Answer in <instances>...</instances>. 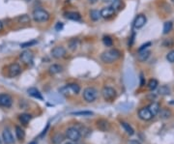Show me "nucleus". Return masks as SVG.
<instances>
[{
  "instance_id": "obj_11",
  "label": "nucleus",
  "mask_w": 174,
  "mask_h": 144,
  "mask_svg": "<svg viewBox=\"0 0 174 144\" xmlns=\"http://www.w3.org/2000/svg\"><path fill=\"white\" fill-rule=\"evenodd\" d=\"M101 14V17H104V18H111L112 17H114L115 15V10L111 7V6H108V7H105L103 8L102 10L100 11Z\"/></svg>"
},
{
  "instance_id": "obj_5",
  "label": "nucleus",
  "mask_w": 174,
  "mask_h": 144,
  "mask_svg": "<svg viewBox=\"0 0 174 144\" xmlns=\"http://www.w3.org/2000/svg\"><path fill=\"white\" fill-rule=\"evenodd\" d=\"M66 137H68V139H70L71 141H74V142H77L80 139L81 137V133L80 132L75 128V127H71V128H68L67 131H66Z\"/></svg>"
},
{
  "instance_id": "obj_28",
  "label": "nucleus",
  "mask_w": 174,
  "mask_h": 144,
  "mask_svg": "<svg viewBox=\"0 0 174 144\" xmlns=\"http://www.w3.org/2000/svg\"><path fill=\"white\" fill-rule=\"evenodd\" d=\"M159 113H160V115H161V117H162V118H163V119H166V118L170 117V115H171L170 110H168V109H167V108L160 109Z\"/></svg>"
},
{
  "instance_id": "obj_23",
  "label": "nucleus",
  "mask_w": 174,
  "mask_h": 144,
  "mask_svg": "<svg viewBox=\"0 0 174 144\" xmlns=\"http://www.w3.org/2000/svg\"><path fill=\"white\" fill-rule=\"evenodd\" d=\"M121 126L123 127V129L125 130V132L128 133V134H130V136H133V134L134 133V129L130 126L129 124L128 123H125V122H122L121 123Z\"/></svg>"
},
{
  "instance_id": "obj_22",
  "label": "nucleus",
  "mask_w": 174,
  "mask_h": 144,
  "mask_svg": "<svg viewBox=\"0 0 174 144\" xmlns=\"http://www.w3.org/2000/svg\"><path fill=\"white\" fill-rule=\"evenodd\" d=\"M79 46V41L78 39H72L69 41V49L71 50H76Z\"/></svg>"
},
{
  "instance_id": "obj_3",
  "label": "nucleus",
  "mask_w": 174,
  "mask_h": 144,
  "mask_svg": "<svg viewBox=\"0 0 174 144\" xmlns=\"http://www.w3.org/2000/svg\"><path fill=\"white\" fill-rule=\"evenodd\" d=\"M80 91V87L79 85L76 84V83H71L68 84L66 86H64V87L60 88L59 92L63 95H70V94H78Z\"/></svg>"
},
{
  "instance_id": "obj_26",
  "label": "nucleus",
  "mask_w": 174,
  "mask_h": 144,
  "mask_svg": "<svg viewBox=\"0 0 174 144\" xmlns=\"http://www.w3.org/2000/svg\"><path fill=\"white\" fill-rule=\"evenodd\" d=\"M173 24L171 22H167L163 24V34H168L172 30Z\"/></svg>"
},
{
  "instance_id": "obj_14",
  "label": "nucleus",
  "mask_w": 174,
  "mask_h": 144,
  "mask_svg": "<svg viewBox=\"0 0 174 144\" xmlns=\"http://www.w3.org/2000/svg\"><path fill=\"white\" fill-rule=\"evenodd\" d=\"M2 137H3V141L5 144H13L14 143V137L13 134L10 132L9 129H5L2 132Z\"/></svg>"
},
{
  "instance_id": "obj_33",
  "label": "nucleus",
  "mask_w": 174,
  "mask_h": 144,
  "mask_svg": "<svg viewBox=\"0 0 174 144\" xmlns=\"http://www.w3.org/2000/svg\"><path fill=\"white\" fill-rule=\"evenodd\" d=\"M158 86V81L156 79H151L148 83V88L150 90H155Z\"/></svg>"
},
{
  "instance_id": "obj_19",
  "label": "nucleus",
  "mask_w": 174,
  "mask_h": 144,
  "mask_svg": "<svg viewBox=\"0 0 174 144\" xmlns=\"http://www.w3.org/2000/svg\"><path fill=\"white\" fill-rule=\"evenodd\" d=\"M49 72L50 74H56L62 72V67L58 64H53L49 68Z\"/></svg>"
},
{
  "instance_id": "obj_8",
  "label": "nucleus",
  "mask_w": 174,
  "mask_h": 144,
  "mask_svg": "<svg viewBox=\"0 0 174 144\" xmlns=\"http://www.w3.org/2000/svg\"><path fill=\"white\" fill-rule=\"evenodd\" d=\"M21 73V68L17 63H13L8 67V75L10 78H15Z\"/></svg>"
},
{
  "instance_id": "obj_21",
  "label": "nucleus",
  "mask_w": 174,
  "mask_h": 144,
  "mask_svg": "<svg viewBox=\"0 0 174 144\" xmlns=\"http://www.w3.org/2000/svg\"><path fill=\"white\" fill-rule=\"evenodd\" d=\"M31 115L30 114H27V113H23V114H21L20 115V117H19V119H20V121L22 123V124H24V125H26L27 123H29V121L31 120Z\"/></svg>"
},
{
  "instance_id": "obj_37",
  "label": "nucleus",
  "mask_w": 174,
  "mask_h": 144,
  "mask_svg": "<svg viewBox=\"0 0 174 144\" xmlns=\"http://www.w3.org/2000/svg\"><path fill=\"white\" fill-rule=\"evenodd\" d=\"M63 29V23L62 22H57V24L55 25V30L56 31H60Z\"/></svg>"
},
{
  "instance_id": "obj_2",
  "label": "nucleus",
  "mask_w": 174,
  "mask_h": 144,
  "mask_svg": "<svg viewBox=\"0 0 174 144\" xmlns=\"http://www.w3.org/2000/svg\"><path fill=\"white\" fill-rule=\"evenodd\" d=\"M33 20L37 22H45L49 21V14L44 10V9H35L32 13Z\"/></svg>"
},
{
  "instance_id": "obj_30",
  "label": "nucleus",
  "mask_w": 174,
  "mask_h": 144,
  "mask_svg": "<svg viewBox=\"0 0 174 144\" xmlns=\"http://www.w3.org/2000/svg\"><path fill=\"white\" fill-rule=\"evenodd\" d=\"M159 94H161V95H169L170 94V89L167 87V86L163 85L159 89Z\"/></svg>"
},
{
  "instance_id": "obj_16",
  "label": "nucleus",
  "mask_w": 174,
  "mask_h": 144,
  "mask_svg": "<svg viewBox=\"0 0 174 144\" xmlns=\"http://www.w3.org/2000/svg\"><path fill=\"white\" fill-rule=\"evenodd\" d=\"M27 92H28V94L30 96H32L33 98L39 99V100H43V96H42V94L40 93V91L37 88L31 87V88H29L28 90H27Z\"/></svg>"
},
{
  "instance_id": "obj_32",
  "label": "nucleus",
  "mask_w": 174,
  "mask_h": 144,
  "mask_svg": "<svg viewBox=\"0 0 174 144\" xmlns=\"http://www.w3.org/2000/svg\"><path fill=\"white\" fill-rule=\"evenodd\" d=\"M19 22H21V23H27V22H30V17L27 16V15H22L21 17H19Z\"/></svg>"
},
{
  "instance_id": "obj_45",
  "label": "nucleus",
  "mask_w": 174,
  "mask_h": 144,
  "mask_svg": "<svg viewBox=\"0 0 174 144\" xmlns=\"http://www.w3.org/2000/svg\"><path fill=\"white\" fill-rule=\"evenodd\" d=\"M0 144H2V141H1V139H0Z\"/></svg>"
},
{
  "instance_id": "obj_4",
  "label": "nucleus",
  "mask_w": 174,
  "mask_h": 144,
  "mask_svg": "<svg viewBox=\"0 0 174 144\" xmlns=\"http://www.w3.org/2000/svg\"><path fill=\"white\" fill-rule=\"evenodd\" d=\"M98 96V92L93 87H87L83 91V98L87 103H93Z\"/></svg>"
},
{
  "instance_id": "obj_40",
  "label": "nucleus",
  "mask_w": 174,
  "mask_h": 144,
  "mask_svg": "<svg viewBox=\"0 0 174 144\" xmlns=\"http://www.w3.org/2000/svg\"><path fill=\"white\" fill-rule=\"evenodd\" d=\"M140 84H141V86L144 85V78H143V75H142V74H141V83H140Z\"/></svg>"
},
{
  "instance_id": "obj_39",
  "label": "nucleus",
  "mask_w": 174,
  "mask_h": 144,
  "mask_svg": "<svg viewBox=\"0 0 174 144\" xmlns=\"http://www.w3.org/2000/svg\"><path fill=\"white\" fill-rule=\"evenodd\" d=\"M129 144H141L139 141H137V140H134V139H133V140H131L130 142H129Z\"/></svg>"
},
{
  "instance_id": "obj_42",
  "label": "nucleus",
  "mask_w": 174,
  "mask_h": 144,
  "mask_svg": "<svg viewBox=\"0 0 174 144\" xmlns=\"http://www.w3.org/2000/svg\"><path fill=\"white\" fill-rule=\"evenodd\" d=\"M3 29V23H2V22H0V31H1Z\"/></svg>"
},
{
  "instance_id": "obj_9",
  "label": "nucleus",
  "mask_w": 174,
  "mask_h": 144,
  "mask_svg": "<svg viewBox=\"0 0 174 144\" xmlns=\"http://www.w3.org/2000/svg\"><path fill=\"white\" fill-rule=\"evenodd\" d=\"M20 58L21 60L26 64V65H29V64H32L33 62V58H34V55L32 53V51L30 50H24L21 53L20 55Z\"/></svg>"
},
{
  "instance_id": "obj_47",
  "label": "nucleus",
  "mask_w": 174,
  "mask_h": 144,
  "mask_svg": "<svg viewBox=\"0 0 174 144\" xmlns=\"http://www.w3.org/2000/svg\"><path fill=\"white\" fill-rule=\"evenodd\" d=\"M172 1H173V2H174V0H172Z\"/></svg>"
},
{
  "instance_id": "obj_24",
  "label": "nucleus",
  "mask_w": 174,
  "mask_h": 144,
  "mask_svg": "<svg viewBox=\"0 0 174 144\" xmlns=\"http://www.w3.org/2000/svg\"><path fill=\"white\" fill-rule=\"evenodd\" d=\"M16 137H17V139H19V140H23V138L25 137L24 131L19 126L16 127Z\"/></svg>"
},
{
  "instance_id": "obj_46",
  "label": "nucleus",
  "mask_w": 174,
  "mask_h": 144,
  "mask_svg": "<svg viewBox=\"0 0 174 144\" xmlns=\"http://www.w3.org/2000/svg\"><path fill=\"white\" fill-rule=\"evenodd\" d=\"M26 1H31V0H26Z\"/></svg>"
},
{
  "instance_id": "obj_36",
  "label": "nucleus",
  "mask_w": 174,
  "mask_h": 144,
  "mask_svg": "<svg viewBox=\"0 0 174 144\" xmlns=\"http://www.w3.org/2000/svg\"><path fill=\"white\" fill-rule=\"evenodd\" d=\"M151 46V43L150 42H148V43H146V44H144V45H142L139 49V51H141V50H145L146 49H147L148 46Z\"/></svg>"
},
{
  "instance_id": "obj_35",
  "label": "nucleus",
  "mask_w": 174,
  "mask_h": 144,
  "mask_svg": "<svg viewBox=\"0 0 174 144\" xmlns=\"http://www.w3.org/2000/svg\"><path fill=\"white\" fill-rule=\"evenodd\" d=\"M167 59L170 63H174V50H171L167 53Z\"/></svg>"
},
{
  "instance_id": "obj_18",
  "label": "nucleus",
  "mask_w": 174,
  "mask_h": 144,
  "mask_svg": "<svg viewBox=\"0 0 174 144\" xmlns=\"http://www.w3.org/2000/svg\"><path fill=\"white\" fill-rule=\"evenodd\" d=\"M139 56H137V58H139V60L140 62H145L146 60H147L149 58L150 56V51L145 50H141V51H139Z\"/></svg>"
},
{
  "instance_id": "obj_25",
  "label": "nucleus",
  "mask_w": 174,
  "mask_h": 144,
  "mask_svg": "<svg viewBox=\"0 0 174 144\" xmlns=\"http://www.w3.org/2000/svg\"><path fill=\"white\" fill-rule=\"evenodd\" d=\"M90 17H91V20L94 21V22H97L100 20V17H101V14L98 10H91L90 11Z\"/></svg>"
},
{
  "instance_id": "obj_27",
  "label": "nucleus",
  "mask_w": 174,
  "mask_h": 144,
  "mask_svg": "<svg viewBox=\"0 0 174 144\" xmlns=\"http://www.w3.org/2000/svg\"><path fill=\"white\" fill-rule=\"evenodd\" d=\"M63 140H64V137L61 133H56L55 136H53L52 137V142L54 144H60Z\"/></svg>"
},
{
  "instance_id": "obj_44",
  "label": "nucleus",
  "mask_w": 174,
  "mask_h": 144,
  "mask_svg": "<svg viewBox=\"0 0 174 144\" xmlns=\"http://www.w3.org/2000/svg\"><path fill=\"white\" fill-rule=\"evenodd\" d=\"M65 144H74V143H72V142H67V143H65Z\"/></svg>"
},
{
  "instance_id": "obj_6",
  "label": "nucleus",
  "mask_w": 174,
  "mask_h": 144,
  "mask_svg": "<svg viewBox=\"0 0 174 144\" xmlns=\"http://www.w3.org/2000/svg\"><path fill=\"white\" fill-rule=\"evenodd\" d=\"M102 95L106 101H112L116 98V90L109 86H106L102 90Z\"/></svg>"
},
{
  "instance_id": "obj_7",
  "label": "nucleus",
  "mask_w": 174,
  "mask_h": 144,
  "mask_svg": "<svg viewBox=\"0 0 174 144\" xmlns=\"http://www.w3.org/2000/svg\"><path fill=\"white\" fill-rule=\"evenodd\" d=\"M51 55H52L53 58H55V59L63 58V57L66 56V50L61 46H54L51 50Z\"/></svg>"
},
{
  "instance_id": "obj_31",
  "label": "nucleus",
  "mask_w": 174,
  "mask_h": 144,
  "mask_svg": "<svg viewBox=\"0 0 174 144\" xmlns=\"http://www.w3.org/2000/svg\"><path fill=\"white\" fill-rule=\"evenodd\" d=\"M36 44H37V41H36V40H32V41H30V42L22 43V44L21 45V49H26V47H30V46H34V45H36Z\"/></svg>"
},
{
  "instance_id": "obj_13",
  "label": "nucleus",
  "mask_w": 174,
  "mask_h": 144,
  "mask_svg": "<svg viewBox=\"0 0 174 144\" xmlns=\"http://www.w3.org/2000/svg\"><path fill=\"white\" fill-rule=\"evenodd\" d=\"M139 117L140 119L144 120V121H148V120L152 119V117H154V116L151 114V112L148 109V108H144L139 109Z\"/></svg>"
},
{
  "instance_id": "obj_12",
  "label": "nucleus",
  "mask_w": 174,
  "mask_h": 144,
  "mask_svg": "<svg viewBox=\"0 0 174 144\" xmlns=\"http://www.w3.org/2000/svg\"><path fill=\"white\" fill-rule=\"evenodd\" d=\"M146 22H147V20H146V17L144 15H139L135 17V20L134 22V27L135 28V29L142 28L145 25Z\"/></svg>"
},
{
  "instance_id": "obj_43",
  "label": "nucleus",
  "mask_w": 174,
  "mask_h": 144,
  "mask_svg": "<svg viewBox=\"0 0 174 144\" xmlns=\"http://www.w3.org/2000/svg\"><path fill=\"white\" fill-rule=\"evenodd\" d=\"M29 144H38V142L37 141H33V142H30Z\"/></svg>"
},
{
  "instance_id": "obj_17",
  "label": "nucleus",
  "mask_w": 174,
  "mask_h": 144,
  "mask_svg": "<svg viewBox=\"0 0 174 144\" xmlns=\"http://www.w3.org/2000/svg\"><path fill=\"white\" fill-rule=\"evenodd\" d=\"M148 109L150 110V112H151V114L153 115V116H156V115L159 113V111L161 109V107H160V104L158 103H153L148 107Z\"/></svg>"
},
{
  "instance_id": "obj_15",
  "label": "nucleus",
  "mask_w": 174,
  "mask_h": 144,
  "mask_svg": "<svg viewBox=\"0 0 174 144\" xmlns=\"http://www.w3.org/2000/svg\"><path fill=\"white\" fill-rule=\"evenodd\" d=\"M66 18L68 20H71V21H75V22H79L81 20V16L79 13L78 12H67L64 14Z\"/></svg>"
},
{
  "instance_id": "obj_41",
  "label": "nucleus",
  "mask_w": 174,
  "mask_h": 144,
  "mask_svg": "<svg viewBox=\"0 0 174 144\" xmlns=\"http://www.w3.org/2000/svg\"><path fill=\"white\" fill-rule=\"evenodd\" d=\"M97 1H98V0H89V2H90L91 4H95Z\"/></svg>"
},
{
  "instance_id": "obj_29",
  "label": "nucleus",
  "mask_w": 174,
  "mask_h": 144,
  "mask_svg": "<svg viewBox=\"0 0 174 144\" xmlns=\"http://www.w3.org/2000/svg\"><path fill=\"white\" fill-rule=\"evenodd\" d=\"M103 43H104V45L106 46H112V45H113V41H112V39L109 36H104V38H103Z\"/></svg>"
},
{
  "instance_id": "obj_38",
  "label": "nucleus",
  "mask_w": 174,
  "mask_h": 144,
  "mask_svg": "<svg viewBox=\"0 0 174 144\" xmlns=\"http://www.w3.org/2000/svg\"><path fill=\"white\" fill-rule=\"evenodd\" d=\"M103 1L105 2V3H108V4H113L115 1H116V0H103Z\"/></svg>"
},
{
  "instance_id": "obj_34",
  "label": "nucleus",
  "mask_w": 174,
  "mask_h": 144,
  "mask_svg": "<svg viewBox=\"0 0 174 144\" xmlns=\"http://www.w3.org/2000/svg\"><path fill=\"white\" fill-rule=\"evenodd\" d=\"M73 115H83V116H90V115H93V112H91V111H78V112H73L72 113Z\"/></svg>"
},
{
  "instance_id": "obj_20",
  "label": "nucleus",
  "mask_w": 174,
  "mask_h": 144,
  "mask_svg": "<svg viewBox=\"0 0 174 144\" xmlns=\"http://www.w3.org/2000/svg\"><path fill=\"white\" fill-rule=\"evenodd\" d=\"M97 125H98V128L101 131H107L109 129V124L106 120H99L97 122Z\"/></svg>"
},
{
  "instance_id": "obj_1",
  "label": "nucleus",
  "mask_w": 174,
  "mask_h": 144,
  "mask_svg": "<svg viewBox=\"0 0 174 144\" xmlns=\"http://www.w3.org/2000/svg\"><path fill=\"white\" fill-rule=\"evenodd\" d=\"M120 56H121L120 50H118L116 49H111V50H108L103 52V54L101 55V59H102L104 63L111 64L120 58Z\"/></svg>"
},
{
  "instance_id": "obj_10",
  "label": "nucleus",
  "mask_w": 174,
  "mask_h": 144,
  "mask_svg": "<svg viewBox=\"0 0 174 144\" xmlns=\"http://www.w3.org/2000/svg\"><path fill=\"white\" fill-rule=\"evenodd\" d=\"M13 103L12 97L8 94H0V107L3 108H10Z\"/></svg>"
}]
</instances>
